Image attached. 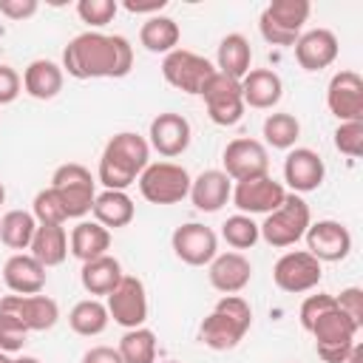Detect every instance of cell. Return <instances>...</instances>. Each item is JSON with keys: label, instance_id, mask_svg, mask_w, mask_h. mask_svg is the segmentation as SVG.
I'll use <instances>...</instances> for the list:
<instances>
[{"label": "cell", "instance_id": "6da1fadb", "mask_svg": "<svg viewBox=\"0 0 363 363\" xmlns=\"http://www.w3.org/2000/svg\"><path fill=\"white\" fill-rule=\"evenodd\" d=\"M133 68V45L122 34L82 31L62 48V74L74 79H119Z\"/></svg>", "mask_w": 363, "mask_h": 363}, {"label": "cell", "instance_id": "7a4b0ae2", "mask_svg": "<svg viewBox=\"0 0 363 363\" xmlns=\"http://www.w3.org/2000/svg\"><path fill=\"white\" fill-rule=\"evenodd\" d=\"M147 164H150L147 139L133 130H122L108 139V145L99 156L96 179L105 184V190H125L142 176V170Z\"/></svg>", "mask_w": 363, "mask_h": 363}, {"label": "cell", "instance_id": "3957f363", "mask_svg": "<svg viewBox=\"0 0 363 363\" xmlns=\"http://www.w3.org/2000/svg\"><path fill=\"white\" fill-rule=\"evenodd\" d=\"M252 326V309L241 295H221L199 326V340L213 352L235 349Z\"/></svg>", "mask_w": 363, "mask_h": 363}, {"label": "cell", "instance_id": "277c9868", "mask_svg": "<svg viewBox=\"0 0 363 363\" xmlns=\"http://www.w3.org/2000/svg\"><path fill=\"white\" fill-rule=\"evenodd\" d=\"M306 332L315 337V352L323 363H346L352 346L357 343L354 337H357L360 329L340 312V306L335 301L326 312H320L312 320V326Z\"/></svg>", "mask_w": 363, "mask_h": 363}, {"label": "cell", "instance_id": "5b68a950", "mask_svg": "<svg viewBox=\"0 0 363 363\" xmlns=\"http://www.w3.org/2000/svg\"><path fill=\"white\" fill-rule=\"evenodd\" d=\"M312 224V216H309V204L298 196V193H286V199L281 201L278 210H272L264 224H258V233L261 238L275 247V250H284V247H292L303 238L306 227Z\"/></svg>", "mask_w": 363, "mask_h": 363}, {"label": "cell", "instance_id": "8992f818", "mask_svg": "<svg viewBox=\"0 0 363 363\" xmlns=\"http://www.w3.org/2000/svg\"><path fill=\"white\" fill-rule=\"evenodd\" d=\"M51 190L57 193V199L65 207L68 218H82L91 213L94 199H96V179L91 176V170L79 162H68L60 164L51 176Z\"/></svg>", "mask_w": 363, "mask_h": 363}, {"label": "cell", "instance_id": "52a82bcc", "mask_svg": "<svg viewBox=\"0 0 363 363\" xmlns=\"http://www.w3.org/2000/svg\"><path fill=\"white\" fill-rule=\"evenodd\" d=\"M309 0H272L258 17L261 37L272 45H295L303 31V23L309 20Z\"/></svg>", "mask_w": 363, "mask_h": 363}, {"label": "cell", "instance_id": "ba28073f", "mask_svg": "<svg viewBox=\"0 0 363 363\" xmlns=\"http://www.w3.org/2000/svg\"><path fill=\"white\" fill-rule=\"evenodd\" d=\"M139 182V193L150 201V204H179L182 199L190 196V173L176 164V162H153L142 170Z\"/></svg>", "mask_w": 363, "mask_h": 363}, {"label": "cell", "instance_id": "9c48e42d", "mask_svg": "<svg viewBox=\"0 0 363 363\" xmlns=\"http://www.w3.org/2000/svg\"><path fill=\"white\" fill-rule=\"evenodd\" d=\"M162 77L176 91L201 96V91L207 88V82L216 77V65L207 57L196 54V51L176 48V51L164 54V60H162Z\"/></svg>", "mask_w": 363, "mask_h": 363}, {"label": "cell", "instance_id": "30bf717a", "mask_svg": "<svg viewBox=\"0 0 363 363\" xmlns=\"http://www.w3.org/2000/svg\"><path fill=\"white\" fill-rule=\"evenodd\" d=\"M323 278V264L309 255L306 250H289L284 252L275 267H272V281L281 292H289V295H301V292H309L320 284Z\"/></svg>", "mask_w": 363, "mask_h": 363}, {"label": "cell", "instance_id": "8fae6325", "mask_svg": "<svg viewBox=\"0 0 363 363\" xmlns=\"http://www.w3.org/2000/svg\"><path fill=\"white\" fill-rule=\"evenodd\" d=\"M105 309H108V318H113V323H119L125 329L145 326V320H147V292H145V284L136 275H122V281L105 298Z\"/></svg>", "mask_w": 363, "mask_h": 363}, {"label": "cell", "instance_id": "7c38bea8", "mask_svg": "<svg viewBox=\"0 0 363 363\" xmlns=\"http://www.w3.org/2000/svg\"><path fill=\"white\" fill-rule=\"evenodd\" d=\"M204 96V108H207V116L221 125V128H233L241 122L244 116V99H241V85L238 79H230L224 74L216 71V77L207 82V88L201 91Z\"/></svg>", "mask_w": 363, "mask_h": 363}, {"label": "cell", "instance_id": "4fadbf2b", "mask_svg": "<svg viewBox=\"0 0 363 363\" xmlns=\"http://www.w3.org/2000/svg\"><path fill=\"white\" fill-rule=\"evenodd\" d=\"M224 173L230 176V182H247V179H258L269 173V153L258 139H233L224 147Z\"/></svg>", "mask_w": 363, "mask_h": 363}, {"label": "cell", "instance_id": "5bb4252c", "mask_svg": "<svg viewBox=\"0 0 363 363\" xmlns=\"http://www.w3.org/2000/svg\"><path fill=\"white\" fill-rule=\"evenodd\" d=\"M233 204L238 207V213L252 216V213H264L269 216L272 210L281 207V201L286 199V187L281 182H275L269 173L258 176V179H247V182H235L233 187Z\"/></svg>", "mask_w": 363, "mask_h": 363}, {"label": "cell", "instance_id": "9a60e30c", "mask_svg": "<svg viewBox=\"0 0 363 363\" xmlns=\"http://www.w3.org/2000/svg\"><path fill=\"white\" fill-rule=\"evenodd\" d=\"M173 252L179 261L190 264V267H204L218 255V238L207 224L199 221H187L182 227L173 230L170 235Z\"/></svg>", "mask_w": 363, "mask_h": 363}, {"label": "cell", "instance_id": "2e32d148", "mask_svg": "<svg viewBox=\"0 0 363 363\" xmlns=\"http://www.w3.org/2000/svg\"><path fill=\"white\" fill-rule=\"evenodd\" d=\"M0 312L17 318L28 332H45L60 320V306L48 295H3Z\"/></svg>", "mask_w": 363, "mask_h": 363}, {"label": "cell", "instance_id": "e0dca14e", "mask_svg": "<svg viewBox=\"0 0 363 363\" xmlns=\"http://www.w3.org/2000/svg\"><path fill=\"white\" fill-rule=\"evenodd\" d=\"M303 238H306V252L315 255L320 264L323 261H329V264L343 261L352 252V233H349V227H343L340 221H332V218L309 224Z\"/></svg>", "mask_w": 363, "mask_h": 363}, {"label": "cell", "instance_id": "ac0fdd59", "mask_svg": "<svg viewBox=\"0 0 363 363\" xmlns=\"http://www.w3.org/2000/svg\"><path fill=\"white\" fill-rule=\"evenodd\" d=\"M326 105L340 122L363 119V79L357 71H337L326 88Z\"/></svg>", "mask_w": 363, "mask_h": 363}, {"label": "cell", "instance_id": "d6986e66", "mask_svg": "<svg viewBox=\"0 0 363 363\" xmlns=\"http://www.w3.org/2000/svg\"><path fill=\"white\" fill-rule=\"evenodd\" d=\"M147 145L164 156V159H176L182 156L187 147H190V122L182 116V113H173V111H164L159 116L150 119V130H147Z\"/></svg>", "mask_w": 363, "mask_h": 363}, {"label": "cell", "instance_id": "ffe728a7", "mask_svg": "<svg viewBox=\"0 0 363 363\" xmlns=\"http://www.w3.org/2000/svg\"><path fill=\"white\" fill-rule=\"evenodd\" d=\"M326 176L323 159L312 147H292L284 159V182L292 187V193H312L320 187Z\"/></svg>", "mask_w": 363, "mask_h": 363}, {"label": "cell", "instance_id": "44dd1931", "mask_svg": "<svg viewBox=\"0 0 363 363\" xmlns=\"http://www.w3.org/2000/svg\"><path fill=\"white\" fill-rule=\"evenodd\" d=\"M210 269H207V278H210V284H213V289H218V292H224V295H235V292H241L247 284H250V278H252V264H250V258L244 255V252H218L210 264H207Z\"/></svg>", "mask_w": 363, "mask_h": 363}, {"label": "cell", "instance_id": "7402d4cb", "mask_svg": "<svg viewBox=\"0 0 363 363\" xmlns=\"http://www.w3.org/2000/svg\"><path fill=\"white\" fill-rule=\"evenodd\" d=\"M292 48H295V60L303 71H320L337 60V37L329 28L303 31Z\"/></svg>", "mask_w": 363, "mask_h": 363}, {"label": "cell", "instance_id": "603a6c76", "mask_svg": "<svg viewBox=\"0 0 363 363\" xmlns=\"http://www.w3.org/2000/svg\"><path fill=\"white\" fill-rule=\"evenodd\" d=\"M3 281L14 295H40L45 286V267L31 252H14L3 264Z\"/></svg>", "mask_w": 363, "mask_h": 363}, {"label": "cell", "instance_id": "cb8c5ba5", "mask_svg": "<svg viewBox=\"0 0 363 363\" xmlns=\"http://www.w3.org/2000/svg\"><path fill=\"white\" fill-rule=\"evenodd\" d=\"M233 196V182L224 170H204L190 182V201L201 213H218Z\"/></svg>", "mask_w": 363, "mask_h": 363}, {"label": "cell", "instance_id": "d4e9b609", "mask_svg": "<svg viewBox=\"0 0 363 363\" xmlns=\"http://www.w3.org/2000/svg\"><path fill=\"white\" fill-rule=\"evenodd\" d=\"M241 85V99L244 105L250 108H258V111H269L281 102L284 96V82L275 71L269 68H250V74L238 82Z\"/></svg>", "mask_w": 363, "mask_h": 363}, {"label": "cell", "instance_id": "484cf974", "mask_svg": "<svg viewBox=\"0 0 363 363\" xmlns=\"http://www.w3.org/2000/svg\"><path fill=\"white\" fill-rule=\"evenodd\" d=\"M62 82H65V74H62V65L51 62V60H31L23 71V88L28 96L34 99H54L60 91H62Z\"/></svg>", "mask_w": 363, "mask_h": 363}, {"label": "cell", "instance_id": "4316f807", "mask_svg": "<svg viewBox=\"0 0 363 363\" xmlns=\"http://www.w3.org/2000/svg\"><path fill=\"white\" fill-rule=\"evenodd\" d=\"M91 213H94L96 224H102L105 230H116V227H128L133 221L136 207L125 190H102V193H96Z\"/></svg>", "mask_w": 363, "mask_h": 363}, {"label": "cell", "instance_id": "83f0119b", "mask_svg": "<svg viewBox=\"0 0 363 363\" xmlns=\"http://www.w3.org/2000/svg\"><path fill=\"white\" fill-rule=\"evenodd\" d=\"M250 62H252V48H250V40L244 34H227L218 43V51H216V71L218 74L241 82L250 74Z\"/></svg>", "mask_w": 363, "mask_h": 363}, {"label": "cell", "instance_id": "f1b7e54d", "mask_svg": "<svg viewBox=\"0 0 363 363\" xmlns=\"http://www.w3.org/2000/svg\"><path fill=\"white\" fill-rule=\"evenodd\" d=\"M122 264L113 258V255H99L94 261H85L82 269H79V281H82V289L96 298V295H111L113 286L122 281Z\"/></svg>", "mask_w": 363, "mask_h": 363}, {"label": "cell", "instance_id": "f546056e", "mask_svg": "<svg viewBox=\"0 0 363 363\" xmlns=\"http://www.w3.org/2000/svg\"><path fill=\"white\" fill-rule=\"evenodd\" d=\"M31 255L48 269V267H60L68 255V233L62 224H37L34 238L28 244Z\"/></svg>", "mask_w": 363, "mask_h": 363}, {"label": "cell", "instance_id": "4dcf8cb0", "mask_svg": "<svg viewBox=\"0 0 363 363\" xmlns=\"http://www.w3.org/2000/svg\"><path fill=\"white\" fill-rule=\"evenodd\" d=\"M71 255L79 258L82 264L85 261H94L99 255H108V247H111V230H105L102 224L96 221H79L74 230H71Z\"/></svg>", "mask_w": 363, "mask_h": 363}, {"label": "cell", "instance_id": "1f68e13d", "mask_svg": "<svg viewBox=\"0 0 363 363\" xmlns=\"http://www.w3.org/2000/svg\"><path fill=\"white\" fill-rule=\"evenodd\" d=\"M179 37H182L179 23H176L173 17H164V14L147 17V20L142 23V28H139V43H142L150 54H170V51H176Z\"/></svg>", "mask_w": 363, "mask_h": 363}, {"label": "cell", "instance_id": "d6a6232c", "mask_svg": "<svg viewBox=\"0 0 363 363\" xmlns=\"http://www.w3.org/2000/svg\"><path fill=\"white\" fill-rule=\"evenodd\" d=\"M108 309L102 301L96 298H85L79 303H74V309L68 312V326L82 335V337H94V335H102L105 326H108Z\"/></svg>", "mask_w": 363, "mask_h": 363}, {"label": "cell", "instance_id": "836d02e7", "mask_svg": "<svg viewBox=\"0 0 363 363\" xmlns=\"http://www.w3.org/2000/svg\"><path fill=\"white\" fill-rule=\"evenodd\" d=\"M37 230V218L28 210H9L0 218V241L9 250H28Z\"/></svg>", "mask_w": 363, "mask_h": 363}, {"label": "cell", "instance_id": "e575fe53", "mask_svg": "<svg viewBox=\"0 0 363 363\" xmlns=\"http://www.w3.org/2000/svg\"><path fill=\"white\" fill-rule=\"evenodd\" d=\"M125 363H156V335L145 326L128 329L119 340V349Z\"/></svg>", "mask_w": 363, "mask_h": 363}, {"label": "cell", "instance_id": "d590c367", "mask_svg": "<svg viewBox=\"0 0 363 363\" xmlns=\"http://www.w3.org/2000/svg\"><path fill=\"white\" fill-rule=\"evenodd\" d=\"M301 136V122L292 113H269L264 119V142L275 150H292Z\"/></svg>", "mask_w": 363, "mask_h": 363}, {"label": "cell", "instance_id": "8d00e7d4", "mask_svg": "<svg viewBox=\"0 0 363 363\" xmlns=\"http://www.w3.org/2000/svg\"><path fill=\"white\" fill-rule=\"evenodd\" d=\"M221 238L238 252V250L255 247V241L261 238V233H258V224H255L250 216L235 213V216H230V218L221 224Z\"/></svg>", "mask_w": 363, "mask_h": 363}, {"label": "cell", "instance_id": "74e56055", "mask_svg": "<svg viewBox=\"0 0 363 363\" xmlns=\"http://www.w3.org/2000/svg\"><path fill=\"white\" fill-rule=\"evenodd\" d=\"M31 216L37 218V224H65V207L62 201L57 199V193L51 187L40 190L34 196V204H31Z\"/></svg>", "mask_w": 363, "mask_h": 363}, {"label": "cell", "instance_id": "f35d334b", "mask_svg": "<svg viewBox=\"0 0 363 363\" xmlns=\"http://www.w3.org/2000/svg\"><path fill=\"white\" fill-rule=\"evenodd\" d=\"M119 11V3L116 0H79L77 3V14L82 23L94 26V28H102L108 26Z\"/></svg>", "mask_w": 363, "mask_h": 363}, {"label": "cell", "instance_id": "ab89813d", "mask_svg": "<svg viewBox=\"0 0 363 363\" xmlns=\"http://www.w3.org/2000/svg\"><path fill=\"white\" fill-rule=\"evenodd\" d=\"M335 147L343 156L357 159L363 153V119L360 122H340L335 130Z\"/></svg>", "mask_w": 363, "mask_h": 363}, {"label": "cell", "instance_id": "60d3db41", "mask_svg": "<svg viewBox=\"0 0 363 363\" xmlns=\"http://www.w3.org/2000/svg\"><path fill=\"white\" fill-rule=\"evenodd\" d=\"M26 337H28V329L17 318L0 312V352H6V354L20 352L26 346Z\"/></svg>", "mask_w": 363, "mask_h": 363}, {"label": "cell", "instance_id": "b9f144b4", "mask_svg": "<svg viewBox=\"0 0 363 363\" xmlns=\"http://www.w3.org/2000/svg\"><path fill=\"white\" fill-rule=\"evenodd\" d=\"M335 301H337L340 312L357 329H363V289L360 286H346V289H340V295H335Z\"/></svg>", "mask_w": 363, "mask_h": 363}, {"label": "cell", "instance_id": "7bdbcfd3", "mask_svg": "<svg viewBox=\"0 0 363 363\" xmlns=\"http://www.w3.org/2000/svg\"><path fill=\"white\" fill-rule=\"evenodd\" d=\"M332 303H335V295H332V292L309 295V298L301 303V326H303V329H309V326H312V320H315L320 312H326Z\"/></svg>", "mask_w": 363, "mask_h": 363}, {"label": "cell", "instance_id": "ee69618b", "mask_svg": "<svg viewBox=\"0 0 363 363\" xmlns=\"http://www.w3.org/2000/svg\"><path fill=\"white\" fill-rule=\"evenodd\" d=\"M23 91V79L11 65H0V105H11Z\"/></svg>", "mask_w": 363, "mask_h": 363}, {"label": "cell", "instance_id": "f6af8a7d", "mask_svg": "<svg viewBox=\"0 0 363 363\" xmlns=\"http://www.w3.org/2000/svg\"><path fill=\"white\" fill-rule=\"evenodd\" d=\"M37 0H0V14H6L9 20H28L37 14Z\"/></svg>", "mask_w": 363, "mask_h": 363}, {"label": "cell", "instance_id": "bcb514c9", "mask_svg": "<svg viewBox=\"0 0 363 363\" xmlns=\"http://www.w3.org/2000/svg\"><path fill=\"white\" fill-rule=\"evenodd\" d=\"M82 363H125L113 346H94L82 354Z\"/></svg>", "mask_w": 363, "mask_h": 363}, {"label": "cell", "instance_id": "7dc6e473", "mask_svg": "<svg viewBox=\"0 0 363 363\" xmlns=\"http://www.w3.org/2000/svg\"><path fill=\"white\" fill-rule=\"evenodd\" d=\"M130 14H159L164 6H167V0H150V3H136V0H125L122 3Z\"/></svg>", "mask_w": 363, "mask_h": 363}, {"label": "cell", "instance_id": "c3c4849f", "mask_svg": "<svg viewBox=\"0 0 363 363\" xmlns=\"http://www.w3.org/2000/svg\"><path fill=\"white\" fill-rule=\"evenodd\" d=\"M346 363H363V346H360V343H354V346H352V352H349Z\"/></svg>", "mask_w": 363, "mask_h": 363}, {"label": "cell", "instance_id": "681fc988", "mask_svg": "<svg viewBox=\"0 0 363 363\" xmlns=\"http://www.w3.org/2000/svg\"><path fill=\"white\" fill-rule=\"evenodd\" d=\"M14 363H40V360H37V357H28V354H23V357H17Z\"/></svg>", "mask_w": 363, "mask_h": 363}, {"label": "cell", "instance_id": "f907efd6", "mask_svg": "<svg viewBox=\"0 0 363 363\" xmlns=\"http://www.w3.org/2000/svg\"><path fill=\"white\" fill-rule=\"evenodd\" d=\"M0 363H14V360H11V357H9L6 352H0Z\"/></svg>", "mask_w": 363, "mask_h": 363}, {"label": "cell", "instance_id": "816d5d0a", "mask_svg": "<svg viewBox=\"0 0 363 363\" xmlns=\"http://www.w3.org/2000/svg\"><path fill=\"white\" fill-rule=\"evenodd\" d=\"M6 201V187H3V182H0V204Z\"/></svg>", "mask_w": 363, "mask_h": 363}, {"label": "cell", "instance_id": "f5cc1de1", "mask_svg": "<svg viewBox=\"0 0 363 363\" xmlns=\"http://www.w3.org/2000/svg\"><path fill=\"white\" fill-rule=\"evenodd\" d=\"M162 363H179V360H162Z\"/></svg>", "mask_w": 363, "mask_h": 363}]
</instances>
